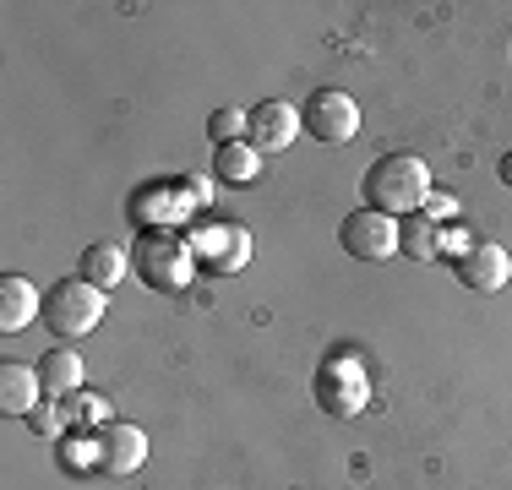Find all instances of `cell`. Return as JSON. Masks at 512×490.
<instances>
[{"mask_svg":"<svg viewBox=\"0 0 512 490\" xmlns=\"http://www.w3.org/2000/svg\"><path fill=\"white\" fill-rule=\"evenodd\" d=\"M39 392H44L39 365H17V360L0 365V409L6 414H22V420H28V414L39 409Z\"/></svg>","mask_w":512,"mask_h":490,"instance_id":"11","label":"cell"},{"mask_svg":"<svg viewBox=\"0 0 512 490\" xmlns=\"http://www.w3.org/2000/svg\"><path fill=\"white\" fill-rule=\"evenodd\" d=\"M66 420L71 425H115V420H109V398H104V392H71V398H66Z\"/></svg>","mask_w":512,"mask_h":490,"instance_id":"18","label":"cell"},{"mask_svg":"<svg viewBox=\"0 0 512 490\" xmlns=\"http://www.w3.org/2000/svg\"><path fill=\"white\" fill-rule=\"evenodd\" d=\"M99 452H104V474H137L142 463H148V436L137 431V425H104L99 436Z\"/></svg>","mask_w":512,"mask_h":490,"instance_id":"10","label":"cell"},{"mask_svg":"<svg viewBox=\"0 0 512 490\" xmlns=\"http://www.w3.org/2000/svg\"><path fill=\"white\" fill-rule=\"evenodd\" d=\"M431 191H436L431 169L414 153H387L365 169V207H376V213H387V218L420 213V207L431 202Z\"/></svg>","mask_w":512,"mask_h":490,"instance_id":"1","label":"cell"},{"mask_svg":"<svg viewBox=\"0 0 512 490\" xmlns=\"http://www.w3.org/2000/svg\"><path fill=\"white\" fill-rule=\"evenodd\" d=\"M338 240H344V251L355 262H387L398 251V218L376 213V207H360V213H349L338 224Z\"/></svg>","mask_w":512,"mask_h":490,"instance_id":"6","label":"cell"},{"mask_svg":"<svg viewBox=\"0 0 512 490\" xmlns=\"http://www.w3.org/2000/svg\"><path fill=\"white\" fill-rule=\"evenodd\" d=\"M507 278H512V256L502 251V245H491V240H474L469 251L458 256V284L474 289V294L507 289Z\"/></svg>","mask_w":512,"mask_h":490,"instance_id":"9","label":"cell"},{"mask_svg":"<svg viewBox=\"0 0 512 490\" xmlns=\"http://www.w3.org/2000/svg\"><path fill=\"white\" fill-rule=\"evenodd\" d=\"M316 409L333 414V420H355V414L371 403V376H365L360 354H327L322 365H316Z\"/></svg>","mask_w":512,"mask_h":490,"instance_id":"3","label":"cell"},{"mask_svg":"<svg viewBox=\"0 0 512 490\" xmlns=\"http://www.w3.org/2000/svg\"><path fill=\"white\" fill-rule=\"evenodd\" d=\"M60 414H66V409H55V403H39V409L28 414V431H33V436H60Z\"/></svg>","mask_w":512,"mask_h":490,"instance_id":"20","label":"cell"},{"mask_svg":"<svg viewBox=\"0 0 512 490\" xmlns=\"http://www.w3.org/2000/svg\"><path fill=\"white\" fill-rule=\"evenodd\" d=\"M191 256L207 267V273H240L251 256V235L240 224H207V229H191L186 235Z\"/></svg>","mask_w":512,"mask_h":490,"instance_id":"7","label":"cell"},{"mask_svg":"<svg viewBox=\"0 0 512 490\" xmlns=\"http://www.w3.org/2000/svg\"><path fill=\"white\" fill-rule=\"evenodd\" d=\"M262 175V153L251 142H218L213 147V180L218 186H251Z\"/></svg>","mask_w":512,"mask_h":490,"instance_id":"13","label":"cell"},{"mask_svg":"<svg viewBox=\"0 0 512 490\" xmlns=\"http://www.w3.org/2000/svg\"><path fill=\"white\" fill-rule=\"evenodd\" d=\"M398 256H409V262H431V256H442V224H436L431 213H409L398 218Z\"/></svg>","mask_w":512,"mask_h":490,"instance_id":"14","label":"cell"},{"mask_svg":"<svg viewBox=\"0 0 512 490\" xmlns=\"http://www.w3.org/2000/svg\"><path fill=\"white\" fill-rule=\"evenodd\" d=\"M207 131H213V142H246V109H213Z\"/></svg>","mask_w":512,"mask_h":490,"instance_id":"19","label":"cell"},{"mask_svg":"<svg viewBox=\"0 0 512 490\" xmlns=\"http://www.w3.org/2000/svg\"><path fill=\"white\" fill-rule=\"evenodd\" d=\"M300 131H311V137L327 142V147H344V142H355V131H360V104L344 88H322V93L306 98V109H300Z\"/></svg>","mask_w":512,"mask_h":490,"instance_id":"5","label":"cell"},{"mask_svg":"<svg viewBox=\"0 0 512 490\" xmlns=\"http://www.w3.org/2000/svg\"><path fill=\"white\" fill-rule=\"evenodd\" d=\"M104 316V289H93L88 278H60V284L44 294V311L39 322L50 327L55 338H82L93 333Z\"/></svg>","mask_w":512,"mask_h":490,"instance_id":"4","label":"cell"},{"mask_svg":"<svg viewBox=\"0 0 512 490\" xmlns=\"http://www.w3.org/2000/svg\"><path fill=\"white\" fill-rule=\"evenodd\" d=\"M442 251H458V256H463L469 245H463V235H458V229H442Z\"/></svg>","mask_w":512,"mask_h":490,"instance_id":"22","label":"cell"},{"mask_svg":"<svg viewBox=\"0 0 512 490\" xmlns=\"http://www.w3.org/2000/svg\"><path fill=\"white\" fill-rule=\"evenodd\" d=\"M39 311H44V294H33L28 278H22V273H6V278H0V327H6V333L28 327Z\"/></svg>","mask_w":512,"mask_h":490,"instance_id":"12","label":"cell"},{"mask_svg":"<svg viewBox=\"0 0 512 490\" xmlns=\"http://www.w3.org/2000/svg\"><path fill=\"white\" fill-rule=\"evenodd\" d=\"M60 469L66 474H88V469H99L104 474V452H99V436H60Z\"/></svg>","mask_w":512,"mask_h":490,"instance_id":"17","label":"cell"},{"mask_svg":"<svg viewBox=\"0 0 512 490\" xmlns=\"http://www.w3.org/2000/svg\"><path fill=\"white\" fill-rule=\"evenodd\" d=\"M131 273L158 294H180L191 278H197V256H191V245L180 235H158V229H148V235L131 245Z\"/></svg>","mask_w":512,"mask_h":490,"instance_id":"2","label":"cell"},{"mask_svg":"<svg viewBox=\"0 0 512 490\" xmlns=\"http://www.w3.org/2000/svg\"><path fill=\"white\" fill-rule=\"evenodd\" d=\"M425 213H431V218H447V213H453V202H447V196H436V191H431V202H425Z\"/></svg>","mask_w":512,"mask_h":490,"instance_id":"21","label":"cell"},{"mask_svg":"<svg viewBox=\"0 0 512 490\" xmlns=\"http://www.w3.org/2000/svg\"><path fill=\"white\" fill-rule=\"evenodd\" d=\"M39 382L50 398H71V392L82 387V354L77 349H50L39 360Z\"/></svg>","mask_w":512,"mask_h":490,"instance_id":"16","label":"cell"},{"mask_svg":"<svg viewBox=\"0 0 512 490\" xmlns=\"http://www.w3.org/2000/svg\"><path fill=\"white\" fill-rule=\"evenodd\" d=\"M295 131H300V115L284 98H262L256 109H246V142L256 153H284V147H295Z\"/></svg>","mask_w":512,"mask_h":490,"instance_id":"8","label":"cell"},{"mask_svg":"<svg viewBox=\"0 0 512 490\" xmlns=\"http://www.w3.org/2000/svg\"><path fill=\"white\" fill-rule=\"evenodd\" d=\"M126 273H131V251H120V245H88L77 278H88L93 289H115Z\"/></svg>","mask_w":512,"mask_h":490,"instance_id":"15","label":"cell"},{"mask_svg":"<svg viewBox=\"0 0 512 490\" xmlns=\"http://www.w3.org/2000/svg\"><path fill=\"white\" fill-rule=\"evenodd\" d=\"M502 180H507V186H512V153L502 158Z\"/></svg>","mask_w":512,"mask_h":490,"instance_id":"23","label":"cell"}]
</instances>
